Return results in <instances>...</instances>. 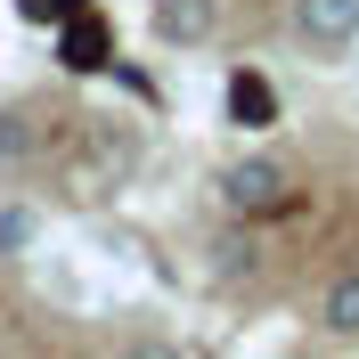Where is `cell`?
I'll list each match as a JSON object with an SVG mask.
<instances>
[{
    "label": "cell",
    "instance_id": "cell-1",
    "mask_svg": "<svg viewBox=\"0 0 359 359\" xmlns=\"http://www.w3.org/2000/svg\"><path fill=\"white\" fill-rule=\"evenodd\" d=\"M221 204L229 212H245V221H262V212H286L294 204V172L278 156H237L221 172Z\"/></svg>",
    "mask_w": 359,
    "mask_h": 359
},
{
    "label": "cell",
    "instance_id": "cell-2",
    "mask_svg": "<svg viewBox=\"0 0 359 359\" xmlns=\"http://www.w3.org/2000/svg\"><path fill=\"white\" fill-rule=\"evenodd\" d=\"M286 25L294 41L318 49V57H343L359 41V0H286Z\"/></svg>",
    "mask_w": 359,
    "mask_h": 359
},
{
    "label": "cell",
    "instance_id": "cell-3",
    "mask_svg": "<svg viewBox=\"0 0 359 359\" xmlns=\"http://www.w3.org/2000/svg\"><path fill=\"white\" fill-rule=\"evenodd\" d=\"M229 123H237V131H269V123H278V82L253 74V66H237L229 74Z\"/></svg>",
    "mask_w": 359,
    "mask_h": 359
},
{
    "label": "cell",
    "instance_id": "cell-4",
    "mask_svg": "<svg viewBox=\"0 0 359 359\" xmlns=\"http://www.w3.org/2000/svg\"><path fill=\"white\" fill-rule=\"evenodd\" d=\"M212 25H221V8H212V0H156V41H172V49L212 41Z\"/></svg>",
    "mask_w": 359,
    "mask_h": 359
},
{
    "label": "cell",
    "instance_id": "cell-5",
    "mask_svg": "<svg viewBox=\"0 0 359 359\" xmlns=\"http://www.w3.org/2000/svg\"><path fill=\"white\" fill-rule=\"evenodd\" d=\"M57 57H66L74 74H98V66L114 57V33H107V25L82 8V17H66V33H57Z\"/></svg>",
    "mask_w": 359,
    "mask_h": 359
},
{
    "label": "cell",
    "instance_id": "cell-6",
    "mask_svg": "<svg viewBox=\"0 0 359 359\" xmlns=\"http://www.w3.org/2000/svg\"><path fill=\"white\" fill-rule=\"evenodd\" d=\"M318 327H327L335 343H359V269L327 278V294H318Z\"/></svg>",
    "mask_w": 359,
    "mask_h": 359
},
{
    "label": "cell",
    "instance_id": "cell-7",
    "mask_svg": "<svg viewBox=\"0 0 359 359\" xmlns=\"http://www.w3.org/2000/svg\"><path fill=\"white\" fill-rule=\"evenodd\" d=\"M33 237H41V221H33L25 204H0V253H25Z\"/></svg>",
    "mask_w": 359,
    "mask_h": 359
},
{
    "label": "cell",
    "instance_id": "cell-8",
    "mask_svg": "<svg viewBox=\"0 0 359 359\" xmlns=\"http://www.w3.org/2000/svg\"><path fill=\"white\" fill-rule=\"evenodd\" d=\"M82 8H90V0H25V17H57V25L82 17Z\"/></svg>",
    "mask_w": 359,
    "mask_h": 359
},
{
    "label": "cell",
    "instance_id": "cell-9",
    "mask_svg": "<svg viewBox=\"0 0 359 359\" xmlns=\"http://www.w3.org/2000/svg\"><path fill=\"white\" fill-rule=\"evenodd\" d=\"M33 139H25V114H0V156H25Z\"/></svg>",
    "mask_w": 359,
    "mask_h": 359
}]
</instances>
